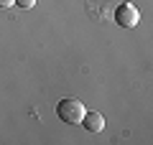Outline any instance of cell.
<instances>
[{
	"label": "cell",
	"instance_id": "7a4b0ae2",
	"mask_svg": "<svg viewBox=\"0 0 153 145\" xmlns=\"http://www.w3.org/2000/svg\"><path fill=\"white\" fill-rule=\"evenodd\" d=\"M115 23L120 28H135L140 23V10L135 8V3L125 0V3H120L115 8Z\"/></svg>",
	"mask_w": 153,
	"mask_h": 145
},
{
	"label": "cell",
	"instance_id": "5b68a950",
	"mask_svg": "<svg viewBox=\"0 0 153 145\" xmlns=\"http://www.w3.org/2000/svg\"><path fill=\"white\" fill-rule=\"evenodd\" d=\"M16 5V0H0V10H5V8Z\"/></svg>",
	"mask_w": 153,
	"mask_h": 145
},
{
	"label": "cell",
	"instance_id": "277c9868",
	"mask_svg": "<svg viewBox=\"0 0 153 145\" xmlns=\"http://www.w3.org/2000/svg\"><path fill=\"white\" fill-rule=\"evenodd\" d=\"M16 5L23 10H31V8H36V0H16Z\"/></svg>",
	"mask_w": 153,
	"mask_h": 145
},
{
	"label": "cell",
	"instance_id": "6da1fadb",
	"mask_svg": "<svg viewBox=\"0 0 153 145\" xmlns=\"http://www.w3.org/2000/svg\"><path fill=\"white\" fill-rule=\"evenodd\" d=\"M84 112H87V107H84L79 99H61L59 104H56V115H59V120L61 122H66V125H79L82 122V117H84Z\"/></svg>",
	"mask_w": 153,
	"mask_h": 145
},
{
	"label": "cell",
	"instance_id": "3957f363",
	"mask_svg": "<svg viewBox=\"0 0 153 145\" xmlns=\"http://www.w3.org/2000/svg\"><path fill=\"white\" fill-rule=\"evenodd\" d=\"M79 125H82L87 132H102L105 130V115L97 112V109H89V112H84V117H82Z\"/></svg>",
	"mask_w": 153,
	"mask_h": 145
}]
</instances>
